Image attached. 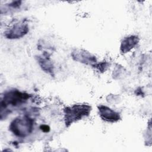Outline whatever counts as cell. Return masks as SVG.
<instances>
[{
  "instance_id": "52a82bcc",
  "label": "cell",
  "mask_w": 152,
  "mask_h": 152,
  "mask_svg": "<svg viewBox=\"0 0 152 152\" xmlns=\"http://www.w3.org/2000/svg\"><path fill=\"white\" fill-rule=\"evenodd\" d=\"M138 42V37L135 35H131L124 38L121 44L120 49L121 52L123 53L129 52L137 45Z\"/></svg>"
},
{
  "instance_id": "8992f818",
  "label": "cell",
  "mask_w": 152,
  "mask_h": 152,
  "mask_svg": "<svg viewBox=\"0 0 152 152\" xmlns=\"http://www.w3.org/2000/svg\"><path fill=\"white\" fill-rule=\"evenodd\" d=\"M98 109L100 118L106 122H116L121 119L120 115L118 112L106 106L100 105Z\"/></svg>"
},
{
  "instance_id": "7a4b0ae2",
  "label": "cell",
  "mask_w": 152,
  "mask_h": 152,
  "mask_svg": "<svg viewBox=\"0 0 152 152\" xmlns=\"http://www.w3.org/2000/svg\"><path fill=\"white\" fill-rule=\"evenodd\" d=\"M91 111V106L88 104H74L67 107L64 109L65 123L69 126L84 117L89 115Z\"/></svg>"
},
{
  "instance_id": "ba28073f",
  "label": "cell",
  "mask_w": 152,
  "mask_h": 152,
  "mask_svg": "<svg viewBox=\"0 0 152 152\" xmlns=\"http://www.w3.org/2000/svg\"><path fill=\"white\" fill-rule=\"evenodd\" d=\"M39 63L40 66L42 67V69H43L44 71L48 72L49 73H51L53 72L52 63L51 62L49 61V59L47 58L46 57L45 58L39 57Z\"/></svg>"
},
{
  "instance_id": "5b68a950",
  "label": "cell",
  "mask_w": 152,
  "mask_h": 152,
  "mask_svg": "<svg viewBox=\"0 0 152 152\" xmlns=\"http://www.w3.org/2000/svg\"><path fill=\"white\" fill-rule=\"evenodd\" d=\"M71 55L75 61L87 65H93L97 61L94 56L82 49H75L72 52Z\"/></svg>"
},
{
  "instance_id": "6da1fadb",
  "label": "cell",
  "mask_w": 152,
  "mask_h": 152,
  "mask_svg": "<svg viewBox=\"0 0 152 152\" xmlns=\"http://www.w3.org/2000/svg\"><path fill=\"white\" fill-rule=\"evenodd\" d=\"M33 121L27 116L15 118L10 124V130L17 137L24 138L28 136L33 131Z\"/></svg>"
},
{
  "instance_id": "3957f363",
  "label": "cell",
  "mask_w": 152,
  "mask_h": 152,
  "mask_svg": "<svg viewBox=\"0 0 152 152\" xmlns=\"http://www.w3.org/2000/svg\"><path fill=\"white\" fill-rule=\"evenodd\" d=\"M30 96L18 90H10L6 92L1 100V109H6L8 106H16L26 102Z\"/></svg>"
},
{
  "instance_id": "277c9868",
  "label": "cell",
  "mask_w": 152,
  "mask_h": 152,
  "mask_svg": "<svg viewBox=\"0 0 152 152\" xmlns=\"http://www.w3.org/2000/svg\"><path fill=\"white\" fill-rule=\"evenodd\" d=\"M28 31V26L24 22L14 24L5 31V37L10 39H20L25 36Z\"/></svg>"
},
{
  "instance_id": "9c48e42d",
  "label": "cell",
  "mask_w": 152,
  "mask_h": 152,
  "mask_svg": "<svg viewBox=\"0 0 152 152\" xmlns=\"http://www.w3.org/2000/svg\"><path fill=\"white\" fill-rule=\"evenodd\" d=\"M40 128L42 129L43 131H45V132H47V131H49V128L47 126V125H42L40 126Z\"/></svg>"
}]
</instances>
